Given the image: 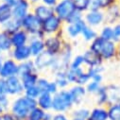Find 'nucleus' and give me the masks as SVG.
Returning <instances> with one entry per match:
<instances>
[{
	"instance_id": "39448f33",
	"label": "nucleus",
	"mask_w": 120,
	"mask_h": 120,
	"mask_svg": "<svg viewBox=\"0 0 120 120\" xmlns=\"http://www.w3.org/2000/svg\"><path fill=\"white\" fill-rule=\"evenodd\" d=\"M21 27L30 36H39L45 38V35L42 32V21L32 12H29L21 20Z\"/></svg>"
},
{
	"instance_id": "473e14b6",
	"label": "nucleus",
	"mask_w": 120,
	"mask_h": 120,
	"mask_svg": "<svg viewBox=\"0 0 120 120\" xmlns=\"http://www.w3.org/2000/svg\"><path fill=\"white\" fill-rule=\"evenodd\" d=\"M98 36L105 41H113V32H112V26L109 24L103 25L98 29Z\"/></svg>"
},
{
	"instance_id": "8fccbe9b",
	"label": "nucleus",
	"mask_w": 120,
	"mask_h": 120,
	"mask_svg": "<svg viewBox=\"0 0 120 120\" xmlns=\"http://www.w3.org/2000/svg\"><path fill=\"white\" fill-rule=\"evenodd\" d=\"M59 0H41V3L48 6V7H51V8H54L55 5L58 3Z\"/></svg>"
},
{
	"instance_id": "f03ea898",
	"label": "nucleus",
	"mask_w": 120,
	"mask_h": 120,
	"mask_svg": "<svg viewBox=\"0 0 120 120\" xmlns=\"http://www.w3.org/2000/svg\"><path fill=\"white\" fill-rule=\"evenodd\" d=\"M37 106V102L25 95L11 98L10 112L17 120H25L29 117L31 111Z\"/></svg>"
},
{
	"instance_id": "a18cd8bd",
	"label": "nucleus",
	"mask_w": 120,
	"mask_h": 120,
	"mask_svg": "<svg viewBox=\"0 0 120 120\" xmlns=\"http://www.w3.org/2000/svg\"><path fill=\"white\" fill-rule=\"evenodd\" d=\"M112 32H113V42L120 43V22L112 25Z\"/></svg>"
},
{
	"instance_id": "09e8293b",
	"label": "nucleus",
	"mask_w": 120,
	"mask_h": 120,
	"mask_svg": "<svg viewBox=\"0 0 120 120\" xmlns=\"http://www.w3.org/2000/svg\"><path fill=\"white\" fill-rule=\"evenodd\" d=\"M0 120H17L10 112L0 114Z\"/></svg>"
},
{
	"instance_id": "6ab92c4d",
	"label": "nucleus",
	"mask_w": 120,
	"mask_h": 120,
	"mask_svg": "<svg viewBox=\"0 0 120 120\" xmlns=\"http://www.w3.org/2000/svg\"><path fill=\"white\" fill-rule=\"evenodd\" d=\"M104 12L106 24L112 26L113 24L120 22V6L118 5V3L109 6L104 11Z\"/></svg>"
},
{
	"instance_id": "a878e982",
	"label": "nucleus",
	"mask_w": 120,
	"mask_h": 120,
	"mask_svg": "<svg viewBox=\"0 0 120 120\" xmlns=\"http://www.w3.org/2000/svg\"><path fill=\"white\" fill-rule=\"evenodd\" d=\"M90 108L80 105V106H76L74 107L70 112L69 115L71 118H76V119H80V120H87L90 114Z\"/></svg>"
},
{
	"instance_id": "6e6d98bb",
	"label": "nucleus",
	"mask_w": 120,
	"mask_h": 120,
	"mask_svg": "<svg viewBox=\"0 0 120 120\" xmlns=\"http://www.w3.org/2000/svg\"><path fill=\"white\" fill-rule=\"evenodd\" d=\"M4 58H5V56H3V55L0 56V70H1V67H2V64H3Z\"/></svg>"
},
{
	"instance_id": "f3484780",
	"label": "nucleus",
	"mask_w": 120,
	"mask_h": 120,
	"mask_svg": "<svg viewBox=\"0 0 120 120\" xmlns=\"http://www.w3.org/2000/svg\"><path fill=\"white\" fill-rule=\"evenodd\" d=\"M27 45L32 54V57H36L45 51V38H42L39 36H30Z\"/></svg>"
},
{
	"instance_id": "aec40b11",
	"label": "nucleus",
	"mask_w": 120,
	"mask_h": 120,
	"mask_svg": "<svg viewBox=\"0 0 120 120\" xmlns=\"http://www.w3.org/2000/svg\"><path fill=\"white\" fill-rule=\"evenodd\" d=\"M13 48L11 34L1 29L0 30V52L3 56H9L10 52Z\"/></svg>"
},
{
	"instance_id": "bb28decb",
	"label": "nucleus",
	"mask_w": 120,
	"mask_h": 120,
	"mask_svg": "<svg viewBox=\"0 0 120 120\" xmlns=\"http://www.w3.org/2000/svg\"><path fill=\"white\" fill-rule=\"evenodd\" d=\"M87 64L91 66V67H96V66H99V65H103L104 62L101 60V58L97 55L96 53L92 52L91 50H89L88 48L82 53Z\"/></svg>"
},
{
	"instance_id": "1a4fd4ad",
	"label": "nucleus",
	"mask_w": 120,
	"mask_h": 120,
	"mask_svg": "<svg viewBox=\"0 0 120 120\" xmlns=\"http://www.w3.org/2000/svg\"><path fill=\"white\" fill-rule=\"evenodd\" d=\"M83 20L87 26L98 29L106 24L105 12L104 11L89 10L83 14Z\"/></svg>"
},
{
	"instance_id": "4c0bfd02",
	"label": "nucleus",
	"mask_w": 120,
	"mask_h": 120,
	"mask_svg": "<svg viewBox=\"0 0 120 120\" xmlns=\"http://www.w3.org/2000/svg\"><path fill=\"white\" fill-rule=\"evenodd\" d=\"M41 93H42V91L38 88L37 85H35V86H31V87L26 88L24 90V94L23 95H25L26 97L31 98V99L36 100L39 98V96L41 95Z\"/></svg>"
},
{
	"instance_id": "72a5a7b5",
	"label": "nucleus",
	"mask_w": 120,
	"mask_h": 120,
	"mask_svg": "<svg viewBox=\"0 0 120 120\" xmlns=\"http://www.w3.org/2000/svg\"><path fill=\"white\" fill-rule=\"evenodd\" d=\"M21 21L19 20H16L14 18H12L11 20H10L8 23H6L3 26H2V29L5 31H7L8 33L10 34H12L14 32H16L17 30L21 29Z\"/></svg>"
},
{
	"instance_id": "20e7f679",
	"label": "nucleus",
	"mask_w": 120,
	"mask_h": 120,
	"mask_svg": "<svg viewBox=\"0 0 120 120\" xmlns=\"http://www.w3.org/2000/svg\"><path fill=\"white\" fill-rule=\"evenodd\" d=\"M74 108L73 101L69 95L68 89H61L53 96L52 109L53 112H63L69 113Z\"/></svg>"
},
{
	"instance_id": "7ed1b4c3",
	"label": "nucleus",
	"mask_w": 120,
	"mask_h": 120,
	"mask_svg": "<svg viewBox=\"0 0 120 120\" xmlns=\"http://www.w3.org/2000/svg\"><path fill=\"white\" fill-rule=\"evenodd\" d=\"M74 55V47L72 43L69 41H65L61 53L54 58L49 72L54 75L61 71H67Z\"/></svg>"
},
{
	"instance_id": "e433bc0d",
	"label": "nucleus",
	"mask_w": 120,
	"mask_h": 120,
	"mask_svg": "<svg viewBox=\"0 0 120 120\" xmlns=\"http://www.w3.org/2000/svg\"><path fill=\"white\" fill-rule=\"evenodd\" d=\"M11 98L6 95H0V114L10 112Z\"/></svg>"
},
{
	"instance_id": "f257e3e1",
	"label": "nucleus",
	"mask_w": 120,
	"mask_h": 120,
	"mask_svg": "<svg viewBox=\"0 0 120 120\" xmlns=\"http://www.w3.org/2000/svg\"><path fill=\"white\" fill-rule=\"evenodd\" d=\"M88 49L98 55L104 63L116 60L117 43L113 41H105L98 36L95 40L88 44Z\"/></svg>"
},
{
	"instance_id": "2eb2a0df",
	"label": "nucleus",
	"mask_w": 120,
	"mask_h": 120,
	"mask_svg": "<svg viewBox=\"0 0 120 120\" xmlns=\"http://www.w3.org/2000/svg\"><path fill=\"white\" fill-rule=\"evenodd\" d=\"M9 56L13 59L14 61L18 64L29 61V60H32V54L29 50L28 45H23V46H18V47H13L11 49V51L10 52Z\"/></svg>"
},
{
	"instance_id": "5701e85b",
	"label": "nucleus",
	"mask_w": 120,
	"mask_h": 120,
	"mask_svg": "<svg viewBox=\"0 0 120 120\" xmlns=\"http://www.w3.org/2000/svg\"><path fill=\"white\" fill-rule=\"evenodd\" d=\"M87 120H109L107 106L96 105L90 110V114Z\"/></svg>"
},
{
	"instance_id": "dca6fc26",
	"label": "nucleus",
	"mask_w": 120,
	"mask_h": 120,
	"mask_svg": "<svg viewBox=\"0 0 120 120\" xmlns=\"http://www.w3.org/2000/svg\"><path fill=\"white\" fill-rule=\"evenodd\" d=\"M32 4L29 0H23L18 5L12 8V14L13 18L16 20L21 21L24 17H26L29 12H31Z\"/></svg>"
},
{
	"instance_id": "423d86ee",
	"label": "nucleus",
	"mask_w": 120,
	"mask_h": 120,
	"mask_svg": "<svg viewBox=\"0 0 120 120\" xmlns=\"http://www.w3.org/2000/svg\"><path fill=\"white\" fill-rule=\"evenodd\" d=\"M64 23L57 15L53 14L45 20L42 21V32L45 36L62 34Z\"/></svg>"
},
{
	"instance_id": "c9c22d12",
	"label": "nucleus",
	"mask_w": 120,
	"mask_h": 120,
	"mask_svg": "<svg viewBox=\"0 0 120 120\" xmlns=\"http://www.w3.org/2000/svg\"><path fill=\"white\" fill-rule=\"evenodd\" d=\"M71 1L73 2L76 10L82 13H85L90 10L91 0H71Z\"/></svg>"
},
{
	"instance_id": "b1692460",
	"label": "nucleus",
	"mask_w": 120,
	"mask_h": 120,
	"mask_svg": "<svg viewBox=\"0 0 120 120\" xmlns=\"http://www.w3.org/2000/svg\"><path fill=\"white\" fill-rule=\"evenodd\" d=\"M37 106L45 112H49L52 109L53 96L47 92H42L39 98L36 99Z\"/></svg>"
},
{
	"instance_id": "e2e57ef3",
	"label": "nucleus",
	"mask_w": 120,
	"mask_h": 120,
	"mask_svg": "<svg viewBox=\"0 0 120 120\" xmlns=\"http://www.w3.org/2000/svg\"><path fill=\"white\" fill-rule=\"evenodd\" d=\"M1 55H2V54H1V52H0V56H1Z\"/></svg>"
},
{
	"instance_id": "de8ad7c7",
	"label": "nucleus",
	"mask_w": 120,
	"mask_h": 120,
	"mask_svg": "<svg viewBox=\"0 0 120 120\" xmlns=\"http://www.w3.org/2000/svg\"><path fill=\"white\" fill-rule=\"evenodd\" d=\"M0 95H6L7 94V88H6V80L5 79L0 78Z\"/></svg>"
},
{
	"instance_id": "69168bd1",
	"label": "nucleus",
	"mask_w": 120,
	"mask_h": 120,
	"mask_svg": "<svg viewBox=\"0 0 120 120\" xmlns=\"http://www.w3.org/2000/svg\"><path fill=\"white\" fill-rule=\"evenodd\" d=\"M0 1H1V0H0Z\"/></svg>"
},
{
	"instance_id": "79ce46f5",
	"label": "nucleus",
	"mask_w": 120,
	"mask_h": 120,
	"mask_svg": "<svg viewBox=\"0 0 120 120\" xmlns=\"http://www.w3.org/2000/svg\"><path fill=\"white\" fill-rule=\"evenodd\" d=\"M83 14H84V13H82V12H80V11H75L71 14V16L65 21L64 24H71V23L79 22V21L83 20Z\"/></svg>"
},
{
	"instance_id": "cd10ccee",
	"label": "nucleus",
	"mask_w": 120,
	"mask_h": 120,
	"mask_svg": "<svg viewBox=\"0 0 120 120\" xmlns=\"http://www.w3.org/2000/svg\"><path fill=\"white\" fill-rule=\"evenodd\" d=\"M98 36V30L97 28H94L92 26H89L85 25L83 29H82V31H81L80 38L83 42H85L87 44H90Z\"/></svg>"
},
{
	"instance_id": "412c9836",
	"label": "nucleus",
	"mask_w": 120,
	"mask_h": 120,
	"mask_svg": "<svg viewBox=\"0 0 120 120\" xmlns=\"http://www.w3.org/2000/svg\"><path fill=\"white\" fill-rule=\"evenodd\" d=\"M11 43L13 47H18V46H23L26 45L30 39V35H29L26 31H25L24 29H19L16 32L11 34Z\"/></svg>"
},
{
	"instance_id": "7c9ffc66",
	"label": "nucleus",
	"mask_w": 120,
	"mask_h": 120,
	"mask_svg": "<svg viewBox=\"0 0 120 120\" xmlns=\"http://www.w3.org/2000/svg\"><path fill=\"white\" fill-rule=\"evenodd\" d=\"M96 104L98 106H108L109 100H108V94H107V89L106 84H103L100 89L98 91V93L94 96Z\"/></svg>"
},
{
	"instance_id": "4468645a",
	"label": "nucleus",
	"mask_w": 120,
	"mask_h": 120,
	"mask_svg": "<svg viewBox=\"0 0 120 120\" xmlns=\"http://www.w3.org/2000/svg\"><path fill=\"white\" fill-rule=\"evenodd\" d=\"M68 92H69V95L73 101L74 107L83 105V103L87 98V95H88L86 89H85V86L77 85V84L70 85L68 88Z\"/></svg>"
},
{
	"instance_id": "3c124183",
	"label": "nucleus",
	"mask_w": 120,
	"mask_h": 120,
	"mask_svg": "<svg viewBox=\"0 0 120 120\" xmlns=\"http://www.w3.org/2000/svg\"><path fill=\"white\" fill-rule=\"evenodd\" d=\"M1 1L5 2L6 4H8V5L11 6V8H13V7H15L16 5H18L20 2H22L23 0H1Z\"/></svg>"
},
{
	"instance_id": "5fc2aeb1",
	"label": "nucleus",
	"mask_w": 120,
	"mask_h": 120,
	"mask_svg": "<svg viewBox=\"0 0 120 120\" xmlns=\"http://www.w3.org/2000/svg\"><path fill=\"white\" fill-rule=\"evenodd\" d=\"M117 1H118V0H106V3H107V6L109 7V6L112 5V4L117 3Z\"/></svg>"
},
{
	"instance_id": "c756f323",
	"label": "nucleus",
	"mask_w": 120,
	"mask_h": 120,
	"mask_svg": "<svg viewBox=\"0 0 120 120\" xmlns=\"http://www.w3.org/2000/svg\"><path fill=\"white\" fill-rule=\"evenodd\" d=\"M40 73L38 72H33V73H29L26 74L23 77H19L21 79L22 84L24 86V89L28 88V87H31V86H35L37 84L38 79L40 78Z\"/></svg>"
},
{
	"instance_id": "13d9d810",
	"label": "nucleus",
	"mask_w": 120,
	"mask_h": 120,
	"mask_svg": "<svg viewBox=\"0 0 120 120\" xmlns=\"http://www.w3.org/2000/svg\"><path fill=\"white\" fill-rule=\"evenodd\" d=\"M71 120H80V119H76V118H71Z\"/></svg>"
},
{
	"instance_id": "ea45409f",
	"label": "nucleus",
	"mask_w": 120,
	"mask_h": 120,
	"mask_svg": "<svg viewBox=\"0 0 120 120\" xmlns=\"http://www.w3.org/2000/svg\"><path fill=\"white\" fill-rule=\"evenodd\" d=\"M108 8L106 0H91L90 4V10L96 11H105Z\"/></svg>"
},
{
	"instance_id": "680f3d73",
	"label": "nucleus",
	"mask_w": 120,
	"mask_h": 120,
	"mask_svg": "<svg viewBox=\"0 0 120 120\" xmlns=\"http://www.w3.org/2000/svg\"><path fill=\"white\" fill-rule=\"evenodd\" d=\"M1 29H2V27H1V26H0V30H1Z\"/></svg>"
},
{
	"instance_id": "052dcab7",
	"label": "nucleus",
	"mask_w": 120,
	"mask_h": 120,
	"mask_svg": "<svg viewBox=\"0 0 120 120\" xmlns=\"http://www.w3.org/2000/svg\"><path fill=\"white\" fill-rule=\"evenodd\" d=\"M117 3H118V5L120 6V0H118V1H117Z\"/></svg>"
},
{
	"instance_id": "a19ab883",
	"label": "nucleus",
	"mask_w": 120,
	"mask_h": 120,
	"mask_svg": "<svg viewBox=\"0 0 120 120\" xmlns=\"http://www.w3.org/2000/svg\"><path fill=\"white\" fill-rule=\"evenodd\" d=\"M45 111H44L43 109H41L38 106H36L31 111L28 118H31L33 120H43V118L45 116Z\"/></svg>"
},
{
	"instance_id": "603ef678",
	"label": "nucleus",
	"mask_w": 120,
	"mask_h": 120,
	"mask_svg": "<svg viewBox=\"0 0 120 120\" xmlns=\"http://www.w3.org/2000/svg\"><path fill=\"white\" fill-rule=\"evenodd\" d=\"M53 112L49 111V112H45V116L43 118V120H52V117H53Z\"/></svg>"
},
{
	"instance_id": "ddd939ff",
	"label": "nucleus",
	"mask_w": 120,
	"mask_h": 120,
	"mask_svg": "<svg viewBox=\"0 0 120 120\" xmlns=\"http://www.w3.org/2000/svg\"><path fill=\"white\" fill-rule=\"evenodd\" d=\"M18 63H16L10 56H5L1 70H0V78L6 79L11 77L18 76Z\"/></svg>"
},
{
	"instance_id": "bf43d9fd",
	"label": "nucleus",
	"mask_w": 120,
	"mask_h": 120,
	"mask_svg": "<svg viewBox=\"0 0 120 120\" xmlns=\"http://www.w3.org/2000/svg\"><path fill=\"white\" fill-rule=\"evenodd\" d=\"M25 120H33V119H31V118H26V119H25Z\"/></svg>"
},
{
	"instance_id": "f8f14e48",
	"label": "nucleus",
	"mask_w": 120,
	"mask_h": 120,
	"mask_svg": "<svg viewBox=\"0 0 120 120\" xmlns=\"http://www.w3.org/2000/svg\"><path fill=\"white\" fill-rule=\"evenodd\" d=\"M6 80V88H7V94L10 98H13L19 97L24 94V86L22 84L21 79L18 76L11 77L5 79Z\"/></svg>"
},
{
	"instance_id": "9b49d317",
	"label": "nucleus",
	"mask_w": 120,
	"mask_h": 120,
	"mask_svg": "<svg viewBox=\"0 0 120 120\" xmlns=\"http://www.w3.org/2000/svg\"><path fill=\"white\" fill-rule=\"evenodd\" d=\"M54 56L50 55L49 53H47L46 51L41 53L40 55L33 57L32 58V62L34 64V66L36 68V71L38 73H42V72H45V71H49L53 61H54Z\"/></svg>"
},
{
	"instance_id": "c03bdc74",
	"label": "nucleus",
	"mask_w": 120,
	"mask_h": 120,
	"mask_svg": "<svg viewBox=\"0 0 120 120\" xmlns=\"http://www.w3.org/2000/svg\"><path fill=\"white\" fill-rule=\"evenodd\" d=\"M59 90H60V88L58 87L57 83H56L53 79H50L49 82H48V84H47V87H46L45 92H47V93L51 94L52 96H54V95L59 91Z\"/></svg>"
},
{
	"instance_id": "c85d7f7f",
	"label": "nucleus",
	"mask_w": 120,
	"mask_h": 120,
	"mask_svg": "<svg viewBox=\"0 0 120 120\" xmlns=\"http://www.w3.org/2000/svg\"><path fill=\"white\" fill-rule=\"evenodd\" d=\"M53 80L57 83L58 87L61 89H68L69 86L71 85L67 76H66V71H61V72H58L56 74L53 75Z\"/></svg>"
},
{
	"instance_id": "a211bd4d",
	"label": "nucleus",
	"mask_w": 120,
	"mask_h": 120,
	"mask_svg": "<svg viewBox=\"0 0 120 120\" xmlns=\"http://www.w3.org/2000/svg\"><path fill=\"white\" fill-rule=\"evenodd\" d=\"M31 12L37 17L39 18L41 21H44L45 20L46 18L50 17L51 15L54 14V11H53V8L51 7H48L43 3H37L35 5H32V10H31Z\"/></svg>"
},
{
	"instance_id": "49530a36",
	"label": "nucleus",
	"mask_w": 120,
	"mask_h": 120,
	"mask_svg": "<svg viewBox=\"0 0 120 120\" xmlns=\"http://www.w3.org/2000/svg\"><path fill=\"white\" fill-rule=\"evenodd\" d=\"M52 120H71L69 113H63V112H54Z\"/></svg>"
},
{
	"instance_id": "4d7b16f0",
	"label": "nucleus",
	"mask_w": 120,
	"mask_h": 120,
	"mask_svg": "<svg viewBox=\"0 0 120 120\" xmlns=\"http://www.w3.org/2000/svg\"><path fill=\"white\" fill-rule=\"evenodd\" d=\"M29 1H30V3H31L32 5H35V4H37V3H40L41 0H29Z\"/></svg>"
},
{
	"instance_id": "f704fd0d",
	"label": "nucleus",
	"mask_w": 120,
	"mask_h": 120,
	"mask_svg": "<svg viewBox=\"0 0 120 120\" xmlns=\"http://www.w3.org/2000/svg\"><path fill=\"white\" fill-rule=\"evenodd\" d=\"M109 120H120V103H113L107 106Z\"/></svg>"
},
{
	"instance_id": "0e129e2a",
	"label": "nucleus",
	"mask_w": 120,
	"mask_h": 120,
	"mask_svg": "<svg viewBox=\"0 0 120 120\" xmlns=\"http://www.w3.org/2000/svg\"><path fill=\"white\" fill-rule=\"evenodd\" d=\"M119 103H120V100H119Z\"/></svg>"
},
{
	"instance_id": "4be33fe9",
	"label": "nucleus",
	"mask_w": 120,
	"mask_h": 120,
	"mask_svg": "<svg viewBox=\"0 0 120 120\" xmlns=\"http://www.w3.org/2000/svg\"><path fill=\"white\" fill-rule=\"evenodd\" d=\"M109 104L119 103L120 100V84L118 83H108L106 84Z\"/></svg>"
},
{
	"instance_id": "2f4dec72",
	"label": "nucleus",
	"mask_w": 120,
	"mask_h": 120,
	"mask_svg": "<svg viewBox=\"0 0 120 120\" xmlns=\"http://www.w3.org/2000/svg\"><path fill=\"white\" fill-rule=\"evenodd\" d=\"M33 72H37L36 68L34 66V64L32 62V60H29V61L24 62L19 64V68H18V77H23L26 74L29 73H33Z\"/></svg>"
},
{
	"instance_id": "37998d69",
	"label": "nucleus",
	"mask_w": 120,
	"mask_h": 120,
	"mask_svg": "<svg viewBox=\"0 0 120 120\" xmlns=\"http://www.w3.org/2000/svg\"><path fill=\"white\" fill-rule=\"evenodd\" d=\"M49 79L47 77H45V76H40V78L38 79V81H37V86L38 88L41 90L42 92H45L46 90V87H47V84L49 82Z\"/></svg>"
},
{
	"instance_id": "6e6552de",
	"label": "nucleus",
	"mask_w": 120,
	"mask_h": 120,
	"mask_svg": "<svg viewBox=\"0 0 120 120\" xmlns=\"http://www.w3.org/2000/svg\"><path fill=\"white\" fill-rule=\"evenodd\" d=\"M53 11L55 15H57L64 23H65V21L77 10L71 0H59L53 8Z\"/></svg>"
},
{
	"instance_id": "864d4df0",
	"label": "nucleus",
	"mask_w": 120,
	"mask_h": 120,
	"mask_svg": "<svg viewBox=\"0 0 120 120\" xmlns=\"http://www.w3.org/2000/svg\"><path fill=\"white\" fill-rule=\"evenodd\" d=\"M116 60L120 63V43L117 44V54H116Z\"/></svg>"
},
{
	"instance_id": "393cba45",
	"label": "nucleus",
	"mask_w": 120,
	"mask_h": 120,
	"mask_svg": "<svg viewBox=\"0 0 120 120\" xmlns=\"http://www.w3.org/2000/svg\"><path fill=\"white\" fill-rule=\"evenodd\" d=\"M12 18V8L5 2L0 1V26H1V27Z\"/></svg>"
},
{
	"instance_id": "9d476101",
	"label": "nucleus",
	"mask_w": 120,
	"mask_h": 120,
	"mask_svg": "<svg viewBox=\"0 0 120 120\" xmlns=\"http://www.w3.org/2000/svg\"><path fill=\"white\" fill-rule=\"evenodd\" d=\"M85 25L86 24L84 20H81L77 23L64 24V26L63 29V35L65 38V40L69 42H73L79 39L81 35V31Z\"/></svg>"
},
{
	"instance_id": "0eeeda50",
	"label": "nucleus",
	"mask_w": 120,
	"mask_h": 120,
	"mask_svg": "<svg viewBox=\"0 0 120 120\" xmlns=\"http://www.w3.org/2000/svg\"><path fill=\"white\" fill-rule=\"evenodd\" d=\"M65 38L64 37L63 33L62 34H57V35H50V36H45V51L49 53L50 55L56 57L61 53L64 43H65Z\"/></svg>"
},
{
	"instance_id": "58836bf2",
	"label": "nucleus",
	"mask_w": 120,
	"mask_h": 120,
	"mask_svg": "<svg viewBox=\"0 0 120 120\" xmlns=\"http://www.w3.org/2000/svg\"><path fill=\"white\" fill-rule=\"evenodd\" d=\"M103 84H104V83H99V82H97V81H95V80L90 79L89 82L85 85V89H86V91H87V94H88V95L95 96Z\"/></svg>"
}]
</instances>
